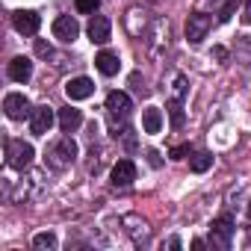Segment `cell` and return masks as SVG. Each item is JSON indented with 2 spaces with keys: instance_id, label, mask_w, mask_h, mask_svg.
Wrapping results in <instances>:
<instances>
[{
  "instance_id": "1",
  "label": "cell",
  "mask_w": 251,
  "mask_h": 251,
  "mask_svg": "<svg viewBox=\"0 0 251 251\" xmlns=\"http://www.w3.org/2000/svg\"><path fill=\"white\" fill-rule=\"evenodd\" d=\"M74 160H77V142H74L71 136L56 139V142L48 148V154H45V163H48V169H53V172L68 169Z\"/></svg>"
},
{
  "instance_id": "2",
  "label": "cell",
  "mask_w": 251,
  "mask_h": 251,
  "mask_svg": "<svg viewBox=\"0 0 251 251\" xmlns=\"http://www.w3.org/2000/svg\"><path fill=\"white\" fill-rule=\"evenodd\" d=\"M33 157H36V151H33L30 142H24V139H6V166L9 169L24 172V169H30Z\"/></svg>"
},
{
  "instance_id": "3",
  "label": "cell",
  "mask_w": 251,
  "mask_h": 251,
  "mask_svg": "<svg viewBox=\"0 0 251 251\" xmlns=\"http://www.w3.org/2000/svg\"><path fill=\"white\" fill-rule=\"evenodd\" d=\"M210 27H213V18H210L207 12H192V15L186 18V39H189L192 45H198V42L207 39Z\"/></svg>"
},
{
  "instance_id": "4",
  "label": "cell",
  "mask_w": 251,
  "mask_h": 251,
  "mask_svg": "<svg viewBox=\"0 0 251 251\" xmlns=\"http://www.w3.org/2000/svg\"><path fill=\"white\" fill-rule=\"evenodd\" d=\"M210 239L216 248H230V239H233V219L225 213L219 219H213V227H210Z\"/></svg>"
},
{
  "instance_id": "5",
  "label": "cell",
  "mask_w": 251,
  "mask_h": 251,
  "mask_svg": "<svg viewBox=\"0 0 251 251\" xmlns=\"http://www.w3.org/2000/svg\"><path fill=\"white\" fill-rule=\"evenodd\" d=\"M3 109H6V115H9L12 121H24V118H30V115H33L30 100H27L21 92H9V95L3 98Z\"/></svg>"
},
{
  "instance_id": "6",
  "label": "cell",
  "mask_w": 251,
  "mask_h": 251,
  "mask_svg": "<svg viewBox=\"0 0 251 251\" xmlns=\"http://www.w3.org/2000/svg\"><path fill=\"white\" fill-rule=\"evenodd\" d=\"M130 109H133V100H130L127 92H109L106 95V112L112 118H127Z\"/></svg>"
},
{
  "instance_id": "7",
  "label": "cell",
  "mask_w": 251,
  "mask_h": 251,
  "mask_svg": "<svg viewBox=\"0 0 251 251\" xmlns=\"http://www.w3.org/2000/svg\"><path fill=\"white\" fill-rule=\"evenodd\" d=\"M109 177H112V186H115V189L130 186V183L136 180V166H133V160H118V163L112 166Z\"/></svg>"
},
{
  "instance_id": "8",
  "label": "cell",
  "mask_w": 251,
  "mask_h": 251,
  "mask_svg": "<svg viewBox=\"0 0 251 251\" xmlns=\"http://www.w3.org/2000/svg\"><path fill=\"white\" fill-rule=\"evenodd\" d=\"M53 109L50 106H36L33 109V115H30V133L33 136H45L50 127H53Z\"/></svg>"
},
{
  "instance_id": "9",
  "label": "cell",
  "mask_w": 251,
  "mask_h": 251,
  "mask_svg": "<svg viewBox=\"0 0 251 251\" xmlns=\"http://www.w3.org/2000/svg\"><path fill=\"white\" fill-rule=\"evenodd\" d=\"M12 27H15L21 36H36L39 27H42V18H39L36 12H30V9H18V12L12 15Z\"/></svg>"
},
{
  "instance_id": "10",
  "label": "cell",
  "mask_w": 251,
  "mask_h": 251,
  "mask_svg": "<svg viewBox=\"0 0 251 251\" xmlns=\"http://www.w3.org/2000/svg\"><path fill=\"white\" fill-rule=\"evenodd\" d=\"M86 33H89V39H92L95 45H106V42H109V33H112V24H109V18H103V15H92Z\"/></svg>"
},
{
  "instance_id": "11",
  "label": "cell",
  "mask_w": 251,
  "mask_h": 251,
  "mask_svg": "<svg viewBox=\"0 0 251 251\" xmlns=\"http://www.w3.org/2000/svg\"><path fill=\"white\" fill-rule=\"evenodd\" d=\"M65 95H68V100H86L95 95V83L89 77H74L65 83Z\"/></svg>"
},
{
  "instance_id": "12",
  "label": "cell",
  "mask_w": 251,
  "mask_h": 251,
  "mask_svg": "<svg viewBox=\"0 0 251 251\" xmlns=\"http://www.w3.org/2000/svg\"><path fill=\"white\" fill-rule=\"evenodd\" d=\"M36 189H39V175L21 177V180H18V186H15V189H9V201L24 204V201H30V198L36 195Z\"/></svg>"
},
{
  "instance_id": "13",
  "label": "cell",
  "mask_w": 251,
  "mask_h": 251,
  "mask_svg": "<svg viewBox=\"0 0 251 251\" xmlns=\"http://www.w3.org/2000/svg\"><path fill=\"white\" fill-rule=\"evenodd\" d=\"M53 36H56L59 42H74V39L80 36V24H77L71 15H59V18L53 21Z\"/></svg>"
},
{
  "instance_id": "14",
  "label": "cell",
  "mask_w": 251,
  "mask_h": 251,
  "mask_svg": "<svg viewBox=\"0 0 251 251\" xmlns=\"http://www.w3.org/2000/svg\"><path fill=\"white\" fill-rule=\"evenodd\" d=\"M124 27H127V33L133 39H139L148 30V12L145 9H130L127 15H124Z\"/></svg>"
},
{
  "instance_id": "15",
  "label": "cell",
  "mask_w": 251,
  "mask_h": 251,
  "mask_svg": "<svg viewBox=\"0 0 251 251\" xmlns=\"http://www.w3.org/2000/svg\"><path fill=\"white\" fill-rule=\"evenodd\" d=\"M6 74H9V80H15V83H27V80L33 77V62H30L27 56H15V59L9 62Z\"/></svg>"
},
{
  "instance_id": "16",
  "label": "cell",
  "mask_w": 251,
  "mask_h": 251,
  "mask_svg": "<svg viewBox=\"0 0 251 251\" xmlns=\"http://www.w3.org/2000/svg\"><path fill=\"white\" fill-rule=\"evenodd\" d=\"M95 68H98L103 77H115L118 68H121V62H118V56H115L112 50H100V53L95 56Z\"/></svg>"
},
{
  "instance_id": "17",
  "label": "cell",
  "mask_w": 251,
  "mask_h": 251,
  "mask_svg": "<svg viewBox=\"0 0 251 251\" xmlns=\"http://www.w3.org/2000/svg\"><path fill=\"white\" fill-rule=\"evenodd\" d=\"M80 124H83V112H80V109H74V106L59 109V130H62V133H74Z\"/></svg>"
},
{
  "instance_id": "18",
  "label": "cell",
  "mask_w": 251,
  "mask_h": 251,
  "mask_svg": "<svg viewBox=\"0 0 251 251\" xmlns=\"http://www.w3.org/2000/svg\"><path fill=\"white\" fill-rule=\"evenodd\" d=\"M142 127H145V133H160V127H163V112H160V106H148L145 112H142Z\"/></svg>"
},
{
  "instance_id": "19",
  "label": "cell",
  "mask_w": 251,
  "mask_h": 251,
  "mask_svg": "<svg viewBox=\"0 0 251 251\" xmlns=\"http://www.w3.org/2000/svg\"><path fill=\"white\" fill-rule=\"evenodd\" d=\"M124 225H127V233L133 236V242H145L148 233H151V227H148L139 216H127V219H124Z\"/></svg>"
},
{
  "instance_id": "20",
  "label": "cell",
  "mask_w": 251,
  "mask_h": 251,
  "mask_svg": "<svg viewBox=\"0 0 251 251\" xmlns=\"http://www.w3.org/2000/svg\"><path fill=\"white\" fill-rule=\"evenodd\" d=\"M210 166H213V154H207V151H201V154H195V157L189 160V169H192L195 175H204Z\"/></svg>"
},
{
  "instance_id": "21",
  "label": "cell",
  "mask_w": 251,
  "mask_h": 251,
  "mask_svg": "<svg viewBox=\"0 0 251 251\" xmlns=\"http://www.w3.org/2000/svg\"><path fill=\"white\" fill-rule=\"evenodd\" d=\"M169 115H172V127H183V121H186V115H183V103L175 98L172 103H169Z\"/></svg>"
},
{
  "instance_id": "22",
  "label": "cell",
  "mask_w": 251,
  "mask_h": 251,
  "mask_svg": "<svg viewBox=\"0 0 251 251\" xmlns=\"http://www.w3.org/2000/svg\"><path fill=\"white\" fill-rule=\"evenodd\" d=\"M33 248H48V251H53V248H56V236H53L50 230L36 233V236H33Z\"/></svg>"
},
{
  "instance_id": "23",
  "label": "cell",
  "mask_w": 251,
  "mask_h": 251,
  "mask_svg": "<svg viewBox=\"0 0 251 251\" xmlns=\"http://www.w3.org/2000/svg\"><path fill=\"white\" fill-rule=\"evenodd\" d=\"M74 6H77L80 15H95L98 6H100V0H74Z\"/></svg>"
},
{
  "instance_id": "24",
  "label": "cell",
  "mask_w": 251,
  "mask_h": 251,
  "mask_svg": "<svg viewBox=\"0 0 251 251\" xmlns=\"http://www.w3.org/2000/svg\"><path fill=\"white\" fill-rule=\"evenodd\" d=\"M183 95H186V77H183V74H177V77H175V98H177V100H183Z\"/></svg>"
},
{
  "instance_id": "25",
  "label": "cell",
  "mask_w": 251,
  "mask_h": 251,
  "mask_svg": "<svg viewBox=\"0 0 251 251\" xmlns=\"http://www.w3.org/2000/svg\"><path fill=\"white\" fill-rule=\"evenodd\" d=\"M236 12V0H227V3L222 6V15H219V21H230V15Z\"/></svg>"
},
{
  "instance_id": "26",
  "label": "cell",
  "mask_w": 251,
  "mask_h": 251,
  "mask_svg": "<svg viewBox=\"0 0 251 251\" xmlns=\"http://www.w3.org/2000/svg\"><path fill=\"white\" fill-rule=\"evenodd\" d=\"M189 154V145H177V148H172V160H183Z\"/></svg>"
},
{
  "instance_id": "27",
  "label": "cell",
  "mask_w": 251,
  "mask_h": 251,
  "mask_svg": "<svg viewBox=\"0 0 251 251\" xmlns=\"http://www.w3.org/2000/svg\"><path fill=\"white\" fill-rule=\"evenodd\" d=\"M36 53H39V56H50L53 50H50V45H45V42H36Z\"/></svg>"
},
{
  "instance_id": "28",
  "label": "cell",
  "mask_w": 251,
  "mask_h": 251,
  "mask_svg": "<svg viewBox=\"0 0 251 251\" xmlns=\"http://www.w3.org/2000/svg\"><path fill=\"white\" fill-rule=\"evenodd\" d=\"M213 56H216L219 62H225V59H227V50H225V48H213Z\"/></svg>"
},
{
  "instance_id": "29",
  "label": "cell",
  "mask_w": 251,
  "mask_h": 251,
  "mask_svg": "<svg viewBox=\"0 0 251 251\" xmlns=\"http://www.w3.org/2000/svg\"><path fill=\"white\" fill-rule=\"evenodd\" d=\"M242 21H245V24H251V0L245 3V15H242Z\"/></svg>"
},
{
  "instance_id": "30",
  "label": "cell",
  "mask_w": 251,
  "mask_h": 251,
  "mask_svg": "<svg viewBox=\"0 0 251 251\" xmlns=\"http://www.w3.org/2000/svg\"><path fill=\"white\" fill-rule=\"evenodd\" d=\"M148 157H151V166H160V163H163V160H160V154H157V151H148Z\"/></svg>"
},
{
  "instance_id": "31",
  "label": "cell",
  "mask_w": 251,
  "mask_h": 251,
  "mask_svg": "<svg viewBox=\"0 0 251 251\" xmlns=\"http://www.w3.org/2000/svg\"><path fill=\"white\" fill-rule=\"evenodd\" d=\"M248 219H251V201H248Z\"/></svg>"
}]
</instances>
